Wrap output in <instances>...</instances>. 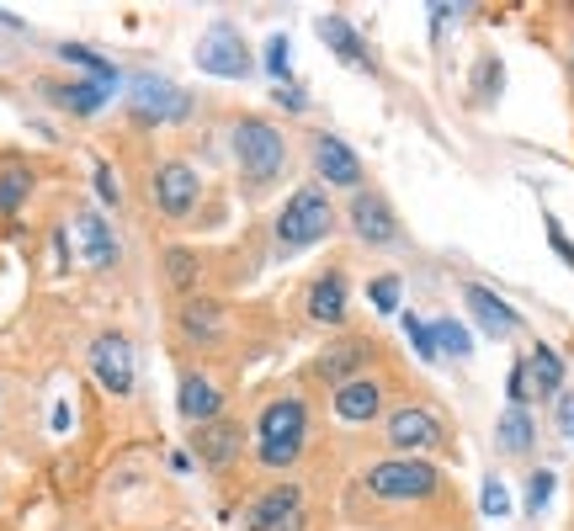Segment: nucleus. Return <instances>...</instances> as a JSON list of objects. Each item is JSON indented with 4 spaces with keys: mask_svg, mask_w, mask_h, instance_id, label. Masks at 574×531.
I'll use <instances>...</instances> for the list:
<instances>
[{
    "mask_svg": "<svg viewBox=\"0 0 574 531\" xmlns=\"http://www.w3.org/2000/svg\"><path fill=\"white\" fill-rule=\"evenodd\" d=\"M309 447V404L293 399V393H277L261 414H256V462L261 468H293Z\"/></svg>",
    "mask_w": 574,
    "mask_h": 531,
    "instance_id": "obj_1",
    "label": "nucleus"
},
{
    "mask_svg": "<svg viewBox=\"0 0 574 531\" xmlns=\"http://www.w3.org/2000/svg\"><path fill=\"white\" fill-rule=\"evenodd\" d=\"M335 229V202L325 187H298L283 202V213L271 223V240H277V261H293Z\"/></svg>",
    "mask_w": 574,
    "mask_h": 531,
    "instance_id": "obj_2",
    "label": "nucleus"
},
{
    "mask_svg": "<svg viewBox=\"0 0 574 531\" xmlns=\"http://www.w3.org/2000/svg\"><path fill=\"white\" fill-rule=\"evenodd\" d=\"M229 144H235V166H239V181L250 187V192H266V187H277L287 170V139L277 122L266 118H239L235 133H229Z\"/></svg>",
    "mask_w": 574,
    "mask_h": 531,
    "instance_id": "obj_3",
    "label": "nucleus"
},
{
    "mask_svg": "<svg viewBox=\"0 0 574 531\" xmlns=\"http://www.w3.org/2000/svg\"><path fill=\"white\" fill-rule=\"evenodd\" d=\"M362 489L373 500H388V505H409V500H430L442 489V473L420 458H388L362 473Z\"/></svg>",
    "mask_w": 574,
    "mask_h": 531,
    "instance_id": "obj_4",
    "label": "nucleus"
},
{
    "mask_svg": "<svg viewBox=\"0 0 574 531\" xmlns=\"http://www.w3.org/2000/svg\"><path fill=\"white\" fill-rule=\"evenodd\" d=\"M128 112L139 122H149V128H160V122H181L191 118V97L176 86V80H166V74H133L128 80Z\"/></svg>",
    "mask_w": 574,
    "mask_h": 531,
    "instance_id": "obj_5",
    "label": "nucleus"
},
{
    "mask_svg": "<svg viewBox=\"0 0 574 531\" xmlns=\"http://www.w3.org/2000/svg\"><path fill=\"white\" fill-rule=\"evenodd\" d=\"M197 64L218 80H245V74L256 70L250 64V49H245V38H239V27L229 17H218L208 32H202V43H197Z\"/></svg>",
    "mask_w": 574,
    "mask_h": 531,
    "instance_id": "obj_6",
    "label": "nucleus"
},
{
    "mask_svg": "<svg viewBox=\"0 0 574 531\" xmlns=\"http://www.w3.org/2000/svg\"><path fill=\"white\" fill-rule=\"evenodd\" d=\"M346 218H352L357 240H362V244H373V250H394V244H405L399 213H394V208H388V197L373 192V187H362V192L352 197V208H346Z\"/></svg>",
    "mask_w": 574,
    "mask_h": 531,
    "instance_id": "obj_7",
    "label": "nucleus"
},
{
    "mask_svg": "<svg viewBox=\"0 0 574 531\" xmlns=\"http://www.w3.org/2000/svg\"><path fill=\"white\" fill-rule=\"evenodd\" d=\"M91 372H96V383L107 388L112 399H128V393H133V378H139L128 335H118V330H101V335L91 340Z\"/></svg>",
    "mask_w": 574,
    "mask_h": 531,
    "instance_id": "obj_8",
    "label": "nucleus"
},
{
    "mask_svg": "<svg viewBox=\"0 0 574 531\" xmlns=\"http://www.w3.org/2000/svg\"><path fill=\"white\" fill-rule=\"evenodd\" d=\"M149 197H155V208L166 218H187L197 208V197H202V176L187 160H166V166H155V176H149Z\"/></svg>",
    "mask_w": 574,
    "mask_h": 531,
    "instance_id": "obj_9",
    "label": "nucleus"
},
{
    "mask_svg": "<svg viewBox=\"0 0 574 531\" xmlns=\"http://www.w3.org/2000/svg\"><path fill=\"white\" fill-rule=\"evenodd\" d=\"M378 351H373V340H357V335H346V340H335V345H325L319 357H314V383H330V388H346V383H357V378H367V362H373Z\"/></svg>",
    "mask_w": 574,
    "mask_h": 531,
    "instance_id": "obj_10",
    "label": "nucleus"
},
{
    "mask_svg": "<svg viewBox=\"0 0 574 531\" xmlns=\"http://www.w3.org/2000/svg\"><path fill=\"white\" fill-rule=\"evenodd\" d=\"M304 515V483H271L245 505V531H287Z\"/></svg>",
    "mask_w": 574,
    "mask_h": 531,
    "instance_id": "obj_11",
    "label": "nucleus"
},
{
    "mask_svg": "<svg viewBox=\"0 0 574 531\" xmlns=\"http://www.w3.org/2000/svg\"><path fill=\"white\" fill-rule=\"evenodd\" d=\"M314 170H319V181H325V187H340V192H352V197L367 187L362 160L352 154V144H346V139H335V133H319V139H314Z\"/></svg>",
    "mask_w": 574,
    "mask_h": 531,
    "instance_id": "obj_12",
    "label": "nucleus"
},
{
    "mask_svg": "<svg viewBox=\"0 0 574 531\" xmlns=\"http://www.w3.org/2000/svg\"><path fill=\"white\" fill-rule=\"evenodd\" d=\"M239 452H245V425H239V420H214V425H197V431H191V458L202 462L208 473L235 468Z\"/></svg>",
    "mask_w": 574,
    "mask_h": 531,
    "instance_id": "obj_13",
    "label": "nucleus"
},
{
    "mask_svg": "<svg viewBox=\"0 0 574 531\" xmlns=\"http://www.w3.org/2000/svg\"><path fill=\"white\" fill-rule=\"evenodd\" d=\"M447 435H442V420L430 410H420V404H405V410L388 414V447L399 452V458H409V452H430V447H442Z\"/></svg>",
    "mask_w": 574,
    "mask_h": 531,
    "instance_id": "obj_14",
    "label": "nucleus"
},
{
    "mask_svg": "<svg viewBox=\"0 0 574 531\" xmlns=\"http://www.w3.org/2000/svg\"><path fill=\"white\" fill-rule=\"evenodd\" d=\"M176 410H181V420H187L191 431L214 425V420H224V393H218L214 378H202L197 367H187L181 383H176Z\"/></svg>",
    "mask_w": 574,
    "mask_h": 531,
    "instance_id": "obj_15",
    "label": "nucleus"
},
{
    "mask_svg": "<svg viewBox=\"0 0 574 531\" xmlns=\"http://www.w3.org/2000/svg\"><path fill=\"white\" fill-rule=\"evenodd\" d=\"M346 309H352V282H346V271H340V266L319 271L309 298H304V314H309L314 324H346Z\"/></svg>",
    "mask_w": 574,
    "mask_h": 531,
    "instance_id": "obj_16",
    "label": "nucleus"
},
{
    "mask_svg": "<svg viewBox=\"0 0 574 531\" xmlns=\"http://www.w3.org/2000/svg\"><path fill=\"white\" fill-rule=\"evenodd\" d=\"M463 303H468V314L478 319V330H484L489 340H511L516 330H522V314L505 303L501 292L484 288V282H468V288H463Z\"/></svg>",
    "mask_w": 574,
    "mask_h": 531,
    "instance_id": "obj_17",
    "label": "nucleus"
},
{
    "mask_svg": "<svg viewBox=\"0 0 574 531\" xmlns=\"http://www.w3.org/2000/svg\"><path fill=\"white\" fill-rule=\"evenodd\" d=\"M330 410L340 414L346 425H367V420H378V410H383V383H378V378H357V383L335 388Z\"/></svg>",
    "mask_w": 574,
    "mask_h": 531,
    "instance_id": "obj_18",
    "label": "nucleus"
},
{
    "mask_svg": "<svg viewBox=\"0 0 574 531\" xmlns=\"http://www.w3.org/2000/svg\"><path fill=\"white\" fill-rule=\"evenodd\" d=\"M75 234H80V250H86V261H91L96 271H112V266H118V234L107 229L101 213L86 208V213L75 218Z\"/></svg>",
    "mask_w": 574,
    "mask_h": 531,
    "instance_id": "obj_19",
    "label": "nucleus"
},
{
    "mask_svg": "<svg viewBox=\"0 0 574 531\" xmlns=\"http://www.w3.org/2000/svg\"><path fill=\"white\" fill-rule=\"evenodd\" d=\"M176 324H181V340H187V345H218V335H224V309L208 303V298H187Z\"/></svg>",
    "mask_w": 574,
    "mask_h": 531,
    "instance_id": "obj_20",
    "label": "nucleus"
},
{
    "mask_svg": "<svg viewBox=\"0 0 574 531\" xmlns=\"http://www.w3.org/2000/svg\"><path fill=\"white\" fill-rule=\"evenodd\" d=\"M319 38L330 43V53L335 59H346V64H357V70H373V59H367V43H362V32L340 11H330V17H319Z\"/></svg>",
    "mask_w": 574,
    "mask_h": 531,
    "instance_id": "obj_21",
    "label": "nucleus"
},
{
    "mask_svg": "<svg viewBox=\"0 0 574 531\" xmlns=\"http://www.w3.org/2000/svg\"><path fill=\"white\" fill-rule=\"evenodd\" d=\"M526 378H532V399H558L564 393V357L537 340L526 351Z\"/></svg>",
    "mask_w": 574,
    "mask_h": 531,
    "instance_id": "obj_22",
    "label": "nucleus"
},
{
    "mask_svg": "<svg viewBox=\"0 0 574 531\" xmlns=\"http://www.w3.org/2000/svg\"><path fill=\"white\" fill-rule=\"evenodd\" d=\"M43 97H53L65 112H75V118H91V112H101V107H107V97H112V91H107V86H96V80H75V86H53V80H48Z\"/></svg>",
    "mask_w": 574,
    "mask_h": 531,
    "instance_id": "obj_23",
    "label": "nucleus"
},
{
    "mask_svg": "<svg viewBox=\"0 0 574 531\" xmlns=\"http://www.w3.org/2000/svg\"><path fill=\"white\" fill-rule=\"evenodd\" d=\"M495 441H501L505 458H526V452L537 447V425H532V414H526V410H505L501 425H495Z\"/></svg>",
    "mask_w": 574,
    "mask_h": 531,
    "instance_id": "obj_24",
    "label": "nucleus"
},
{
    "mask_svg": "<svg viewBox=\"0 0 574 531\" xmlns=\"http://www.w3.org/2000/svg\"><path fill=\"white\" fill-rule=\"evenodd\" d=\"M160 266H166V282H170L176 292H191V288H197V271H202L197 250H187V244H170L166 256H160Z\"/></svg>",
    "mask_w": 574,
    "mask_h": 531,
    "instance_id": "obj_25",
    "label": "nucleus"
},
{
    "mask_svg": "<svg viewBox=\"0 0 574 531\" xmlns=\"http://www.w3.org/2000/svg\"><path fill=\"white\" fill-rule=\"evenodd\" d=\"M59 59H70V64H80V70H91L96 86H107V91H118V70L107 64V59H96L91 49H80V43H65L59 49Z\"/></svg>",
    "mask_w": 574,
    "mask_h": 531,
    "instance_id": "obj_26",
    "label": "nucleus"
},
{
    "mask_svg": "<svg viewBox=\"0 0 574 531\" xmlns=\"http://www.w3.org/2000/svg\"><path fill=\"white\" fill-rule=\"evenodd\" d=\"M27 192H32V170H22V166L0 170V213H17L27 202Z\"/></svg>",
    "mask_w": 574,
    "mask_h": 531,
    "instance_id": "obj_27",
    "label": "nucleus"
},
{
    "mask_svg": "<svg viewBox=\"0 0 574 531\" xmlns=\"http://www.w3.org/2000/svg\"><path fill=\"white\" fill-rule=\"evenodd\" d=\"M501 86H505L501 59H495V53H484V59H478V70H474V101L478 107H489V101L501 97Z\"/></svg>",
    "mask_w": 574,
    "mask_h": 531,
    "instance_id": "obj_28",
    "label": "nucleus"
},
{
    "mask_svg": "<svg viewBox=\"0 0 574 531\" xmlns=\"http://www.w3.org/2000/svg\"><path fill=\"white\" fill-rule=\"evenodd\" d=\"M399 319H405V335H409V345H415V357H420V362H442L436 330H430L426 319H420V314H405V309H399Z\"/></svg>",
    "mask_w": 574,
    "mask_h": 531,
    "instance_id": "obj_29",
    "label": "nucleus"
},
{
    "mask_svg": "<svg viewBox=\"0 0 574 531\" xmlns=\"http://www.w3.org/2000/svg\"><path fill=\"white\" fill-rule=\"evenodd\" d=\"M436 330V345H442V357H474V335L457 324V319H436L430 324Z\"/></svg>",
    "mask_w": 574,
    "mask_h": 531,
    "instance_id": "obj_30",
    "label": "nucleus"
},
{
    "mask_svg": "<svg viewBox=\"0 0 574 531\" xmlns=\"http://www.w3.org/2000/svg\"><path fill=\"white\" fill-rule=\"evenodd\" d=\"M266 70H271V80H283L293 74V43H287V32H271L266 38Z\"/></svg>",
    "mask_w": 574,
    "mask_h": 531,
    "instance_id": "obj_31",
    "label": "nucleus"
},
{
    "mask_svg": "<svg viewBox=\"0 0 574 531\" xmlns=\"http://www.w3.org/2000/svg\"><path fill=\"white\" fill-rule=\"evenodd\" d=\"M553 473L548 468H537V473H532V479H526V515H543V510H548V500H553Z\"/></svg>",
    "mask_w": 574,
    "mask_h": 531,
    "instance_id": "obj_32",
    "label": "nucleus"
},
{
    "mask_svg": "<svg viewBox=\"0 0 574 531\" xmlns=\"http://www.w3.org/2000/svg\"><path fill=\"white\" fill-rule=\"evenodd\" d=\"M367 298H373V309H378V314H399V298H405V288H399V277H378V282L367 288Z\"/></svg>",
    "mask_w": 574,
    "mask_h": 531,
    "instance_id": "obj_33",
    "label": "nucleus"
},
{
    "mask_svg": "<svg viewBox=\"0 0 574 531\" xmlns=\"http://www.w3.org/2000/svg\"><path fill=\"white\" fill-rule=\"evenodd\" d=\"M505 393H511V410H526V404H532V378H526V357L511 367V378H505Z\"/></svg>",
    "mask_w": 574,
    "mask_h": 531,
    "instance_id": "obj_34",
    "label": "nucleus"
},
{
    "mask_svg": "<svg viewBox=\"0 0 574 531\" xmlns=\"http://www.w3.org/2000/svg\"><path fill=\"white\" fill-rule=\"evenodd\" d=\"M478 505H484V515H489V521H501L505 510H511V494H505V483H501V479H484V494H478Z\"/></svg>",
    "mask_w": 574,
    "mask_h": 531,
    "instance_id": "obj_35",
    "label": "nucleus"
},
{
    "mask_svg": "<svg viewBox=\"0 0 574 531\" xmlns=\"http://www.w3.org/2000/svg\"><path fill=\"white\" fill-rule=\"evenodd\" d=\"M96 192H101V202H107V208H118V202H122V187H118V176H112V166H107V160H96Z\"/></svg>",
    "mask_w": 574,
    "mask_h": 531,
    "instance_id": "obj_36",
    "label": "nucleus"
},
{
    "mask_svg": "<svg viewBox=\"0 0 574 531\" xmlns=\"http://www.w3.org/2000/svg\"><path fill=\"white\" fill-rule=\"evenodd\" d=\"M548 244H553V250H558V256H564V261L574 266V244H570V234L558 229V218H548Z\"/></svg>",
    "mask_w": 574,
    "mask_h": 531,
    "instance_id": "obj_37",
    "label": "nucleus"
},
{
    "mask_svg": "<svg viewBox=\"0 0 574 531\" xmlns=\"http://www.w3.org/2000/svg\"><path fill=\"white\" fill-rule=\"evenodd\" d=\"M558 431L574 435V393H558Z\"/></svg>",
    "mask_w": 574,
    "mask_h": 531,
    "instance_id": "obj_38",
    "label": "nucleus"
},
{
    "mask_svg": "<svg viewBox=\"0 0 574 531\" xmlns=\"http://www.w3.org/2000/svg\"><path fill=\"white\" fill-rule=\"evenodd\" d=\"M277 101H283L287 112H304V107H309V97H304L298 86H283V91H277Z\"/></svg>",
    "mask_w": 574,
    "mask_h": 531,
    "instance_id": "obj_39",
    "label": "nucleus"
}]
</instances>
